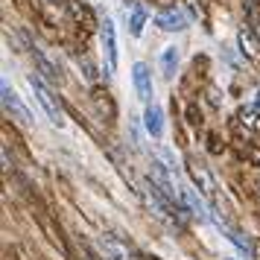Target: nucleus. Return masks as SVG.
Returning <instances> with one entry per match:
<instances>
[{"label": "nucleus", "instance_id": "11", "mask_svg": "<svg viewBox=\"0 0 260 260\" xmlns=\"http://www.w3.org/2000/svg\"><path fill=\"white\" fill-rule=\"evenodd\" d=\"M146 21H149V12L143 9L141 3H135V6L129 9V36H132V38H141Z\"/></svg>", "mask_w": 260, "mask_h": 260}, {"label": "nucleus", "instance_id": "15", "mask_svg": "<svg viewBox=\"0 0 260 260\" xmlns=\"http://www.w3.org/2000/svg\"><path fill=\"white\" fill-rule=\"evenodd\" d=\"M257 103H260V94H257Z\"/></svg>", "mask_w": 260, "mask_h": 260}, {"label": "nucleus", "instance_id": "10", "mask_svg": "<svg viewBox=\"0 0 260 260\" xmlns=\"http://www.w3.org/2000/svg\"><path fill=\"white\" fill-rule=\"evenodd\" d=\"M96 248H100V254L106 260H129V251L120 246L117 240H111V237H96Z\"/></svg>", "mask_w": 260, "mask_h": 260}, {"label": "nucleus", "instance_id": "2", "mask_svg": "<svg viewBox=\"0 0 260 260\" xmlns=\"http://www.w3.org/2000/svg\"><path fill=\"white\" fill-rule=\"evenodd\" d=\"M100 47H103V59H106V76H114L120 50H117V26L108 15H103V21H100Z\"/></svg>", "mask_w": 260, "mask_h": 260}, {"label": "nucleus", "instance_id": "3", "mask_svg": "<svg viewBox=\"0 0 260 260\" xmlns=\"http://www.w3.org/2000/svg\"><path fill=\"white\" fill-rule=\"evenodd\" d=\"M0 94H3V108H6V114H12V120H18L21 126H32V111H29V106L24 103V96L9 85V79H3Z\"/></svg>", "mask_w": 260, "mask_h": 260}, {"label": "nucleus", "instance_id": "14", "mask_svg": "<svg viewBox=\"0 0 260 260\" xmlns=\"http://www.w3.org/2000/svg\"><path fill=\"white\" fill-rule=\"evenodd\" d=\"M222 260H234V257H222Z\"/></svg>", "mask_w": 260, "mask_h": 260}, {"label": "nucleus", "instance_id": "4", "mask_svg": "<svg viewBox=\"0 0 260 260\" xmlns=\"http://www.w3.org/2000/svg\"><path fill=\"white\" fill-rule=\"evenodd\" d=\"M152 21L161 32H184L193 24V18H190V12L184 6H167V9H161V12L155 15Z\"/></svg>", "mask_w": 260, "mask_h": 260}, {"label": "nucleus", "instance_id": "12", "mask_svg": "<svg viewBox=\"0 0 260 260\" xmlns=\"http://www.w3.org/2000/svg\"><path fill=\"white\" fill-rule=\"evenodd\" d=\"M225 240H228L231 246H237L240 251H243V254H248V257L254 254V248H251V243H248V240H243L240 234H234V231H225Z\"/></svg>", "mask_w": 260, "mask_h": 260}, {"label": "nucleus", "instance_id": "7", "mask_svg": "<svg viewBox=\"0 0 260 260\" xmlns=\"http://www.w3.org/2000/svg\"><path fill=\"white\" fill-rule=\"evenodd\" d=\"M143 132L152 138V141H161L167 132V114L164 108L158 106V103H149V106H143Z\"/></svg>", "mask_w": 260, "mask_h": 260}, {"label": "nucleus", "instance_id": "1", "mask_svg": "<svg viewBox=\"0 0 260 260\" xmlns=\"http://www.w3.org/2000/svg\"><path fill=\"white\" fill-rule=\"evenodd\" d=\"M26 85H29L32 96H36V103L41 106V111L47 114V120L53 123V126H59V129H61V126H64V111H61L59 100L53 96V91L44 85V79L36 76V73H26Z\"/></svg>", "mask_w": 260, "mask_h": 260}, {"label": "nucleus", "instance_id": "8", "mask_svg": "<svg viewBox=\"0 0 260 260\" xmlns=\"http://www.w3.org/2000/svg\"><path fill=\"white\" fill-rule=\"evenodd\" d=\"M190 176H193V181H196L199 193L205 196V202H208L211 208H216V181H213V176L208 173V167L205 164H190Z\"/></svg>", "mask_w": 260, "mask_h": 260}, {"label": "nucleus", "instance_id": "9", "mask_svg": "<svg viewBox=\"0 0 260 260\" xmlns=\"http://www.w3.org/2000/svg\"><path fill=\"white\" fill-rule=\"evenodd\" d=\"M158 64H161L164 79L167 82H173L176 73H178V68H181V47H178V44H167V47H161V53H158Z\"/></svg>", "mask_w": 260, "mask_h": 260}, {"label": "nucleus", "instance_id": "5", "mask_svg": "<svg viewBox=\"0 0 260 260\" xmlns=\"http://www.w3.org/2000/svg\"><path fill=\"white\" fill-rule=\"evenodd\" d=\"M132 88H135V96L141 100L143 106H149L155 96V79H152V71L146 61H135L132 64Z\"/></svg>", "mask_w": 260, "mask_h": 260}, {"label": "nucleus", "instance_id": "6", "mask_svg": "<svg viewBox=\"0 0 260 260\" xmlns=\"http://www.w3.org/2000/svg\"><path fill=\"white\" fill-rule=\"evenodd\" d=\"M178 190H181V205H184V211L193 213L199 222H211V205L205 202V196H202L199 190H193L190 184H178Z\"/></svg>", "mask_w": 260, "mask_h": 260}, {"label": "nucleus", "instance_id": "13", "mask_svg": "<svg viewBox=\"0 0 260 260\" xmlns=\"http://www.w3.org/2000/svg\"><path fill=\"white\" fill-rule=\"evenodd\" d=\"M237 41H240V47H243V53H246V56H254V53H257V50H254V41L248 38L246 29H240V32H237Z\"/></svg>", "mask_w": 260, "mask_h": 260}]
</instances>
